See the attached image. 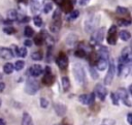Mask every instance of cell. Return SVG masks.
Returning a JSON list of instances; mask_svg holds the SVG:
<instances>
[{"label": "cell", "instance_id": "6da1fadb", "mask_svg": "<svg viewBox=\"0 0 132 125\" xmlns=\"http://www.w3.org/2000/svg\"><path fill=\"white\" fill-rule=\"evenodd\" d=\"M73 73H74V77L77 81L78 84H84L86 81V73L85 70L82 68V66L80 65V63H75L73 66Z\"/></svg>", "mask_w": 132, "mask_h": 125}, {"label": "cell", "instance_id": "d590c367", "mask_svg": "<svg viewBox=\"0 0 132 125\" xmlns=\"http://www.w3.org/2000/svg\"><path fill=\"white\" fill-rule=\"evenodd\" d=\"M40 106L43 107V108L47 107V106H48V101H47V99H45L44 97L40 98Z\"/></svg>", "mask_w": 132, "mask_h": 125}, {"label": "cell", "instance_id": "f35d334b", "mask_svg": "<svg viewBox=\"0 0 132 125\" xmlns=\"http://www.w3.org/2000/svg\"><path fill=\"white\" fill-rule=\"evenodd\" d=\"M90 71H91V75H92L93 79H97L98 77V73L96 72V70L93 67H90Z\"/></svg>", "mask_w": 132, "mask_h": 125}, {"label": "cell", "instance_id": "7dc6e473", "mask_svg": "<svg viewBox=\"0 0 132 125\" xmlns=\"http://www.w3.org/2000/svg\"><path fill=\"white\" fill-rule=\"evenodd\" d=\"M0 106H1V99H0Z\"/></svg>", "mask_w": 132, "mask_h": 125}, {"label": "cell", "instance_id": "836d02e7", "mask_svg": "<svg viewBox=\"0 0 132 125\" xmlns=\"http://www.w3.org/2000/svg\"><path fill=\"white\" fill-rule=\"evenodd\" d=\"M3 31H4L5 34H9V35H11V34H13V33L15 32V29H14L13 27H5V28L3 29Z\"/></svg>", "mask_w": 132, "mask_h": 125}, {"label": "cell", "instance_id": "2e32d148", "mask_svg": "<svg viewBox=\"0 0 132 125\" xmlns=\"http://www.w3.org/2000/svg\"><path fill=\"white\" fill-rule=\"evenodd\" d=\"M54 107H55L56 114H57L58 116H64V115L66 114L67 107H66V105H64L63 103H56Z\"/></svg>", "mask_w": 132, "mask_h": 125}, {"label": "cell", "instance_id": "ee69618b", "mask_svg": "<svg viewBox=\"0 0 132 125\" xmlns=\"http://www.w3.org/2000/svg\"><path fill=\"white\" fill-rule=\"evenodd\" d=\"M29 21V18H24L22 21H21V23H25V22H28Z\"/></svg>", "mask_w": 132, "mask_h": 125}, {"label": "cell", "instance_id": "8fae6325", "mask_svg": "<svg viewBox=\"0 0 132 125\" xmlns=\"http://www.w3.org/2000/svg\"><path fill=\"white\" fill-rule=\"evenodd\" d=\"M95 99V94L91 93V94H81L78 97V100L82 103V104H92L94 102Z\"/></svg>", "mask_w": 132, "mask_h": 125}, {"label": "cell", "instance_id": "ffe728a7", "mask_svg": "<svg viewBox=\"0 0 132 125\" xmlns=\"http://www.w3.org/2000/svg\"><path fill=\"white\" fill-rule=\"evenodd\" d=\"M42 82H43V84H45L47 86L52 85L54 83V75L52 74V72L51 73H44V76L42 79Z\"/></svg>", "mask_w": 132, "mask_h": 125}, {"label": "cell", "instance_id": "83f0119b", "mask_svg": "<svg viewBox=\"0 0 132 125\" xmlns=\"http://www.w3.org/2000/svg\"><path fill=\"white\" fill-rule=\"evenodd\" d=\"M24 34H25L26 37H32L33 34H34V31H33V29H32L31 27L27 26V27L25 28V30H24Z\"/></svg>", "mask_w": 132, "mask_h": 125}, {"label": "cell", "instance_id": "5b68a950", "mask_svg": "<svg viewBox=\"0 0 132 125\" xmlns=\"http://www.w3.org/2000/svg\"><path fill=\"white\" fill-rule=\"evenodd\" d=\"M104 31H105V28L102 27V28L98 29L97 31L93 32L92 37H91V41L93 43H99V42H101L103 40V38H104Z\"/></svg>", "mask_w": 132, "mask_h": 125}, {"label": "cell", "instance_id": "ac0fdd59", "mask_svg": "<svg viewBox=\"0 0 132 125\" xmlns=\"http://www.w3.org/2000/svg\"><path fill=\"white\" fill-rule=\"evenodd\" d=\"M127 64H129V63H126L121 57L119 58V60H118V64H117V66H118V74H119V75L122 74V72H123V70L125 69V67H126Z\"/></svg>", "mask_w": 132, "mask_h": 125}, {"label": "cell", "instance_id": "d4e9b609", "mask_svg": "<svg viewBox=\"0 0 132 125\" xmlns=\"http://www.w3.org/2000/svg\"><path fill=\"white\" fill-rule=\"evenodd\" d=\"M43 40H44V36H43L42 33H39V34H37V35L34 37V42H35V44H37V45L42 44Z\"/></svg>", "mask_w": 132, "mask_h": 125}, {"label": "cell", "instance_id": "60d3db41", "mask_svg": "<svg viewBox=\"0 0 132 125\" xmlns=\"http://www.w3.org/2000/svg\"><path fill=\"white\" fill-rule=\"evenodd\" d=\"M91 0H79V4L80 5H87Z\"/></svg>", "mask_w": 132, "mask_h": 125}, {"label": "cell", "instance_id": "c3c4849f", "mask_svg": "<svg viewBox=\"0 0 132 125\" xmlns=\"http://www.w3.org/2000/svg\"><path fill=\"white\" fill-rule=\"evenodd\" d=\"M56 125H60V124H56Z\"/></svg>", "mask_w": 132, "mask_h": 125}, {"label": "cell", "instance_id": "4fadbf2b", "mask_svg": "<svg viewBox=\"0 0 132 125\" xmlns=\"http://www.w3.org/2000/svg\"><path fill=\"white\" fill-rule=\"evenodd\" d=\"M0 57L2 59H5V60H9L13 57V53L10 49L8 48H5V46H0Z\"/></svg>", "mask_w": 132, "mask_h": 125}, {"label": "cell", "instance_id": "f6af8a7d", "mask_svg": "<svg viewBox=\"0 0 132 125\" xmlns=\"http://www.w3.org/2000/svg\"><path fill=\"white\" fill-rule=\"evenodd\" d=\"M0 125H6L5 124V121L3 119H1V118H0Z\"/></svg>", "mask_w": 132, "mask_h": 125}, {"label": "cell", "instance_id": "3957f363", "mask_svg": "<svg viewBox=\"0 0 132 125\" xmlns=\"http://www.w3.org/2000/svg\"><path fill=\"white\" fill-rule=\"evenodd\" d=\"M114 73H116V66H114V62L113 60H110L109 64H108V71L105 75V79H104V84L105 85H110L112 80H113V76H114Z\"/></svg>", "mask_w": 132, "mask_h": 125}, {"label": "cell", "instance_id": "e575fe53", "mask_svg": "<svg viewBox=\"0 0 132 125\" xmlns=\"http://www.w3.org/2000/svg\"><path fill=\"white\" fill-rule=\"evenodd\" d=\"M110 97H111L112 103H113L114 105H118V104H119V98H118V96L116 95V93H110Z\"/></svg>", "mask_w": 132, "mask_h": 125}, {"label": "cell", "instance_id": "ab89813d", "mask_svg": "<svg viewBox=\"0 0 132 125\" xmlns=\"http://www.w3.org/2000/svg\"><path fill=\"white\" fill-rule=\"evenodd\" d=\"M127 121H128V123L131 125L132 124V115H131V113H129L128 115H127Z\"/></svg>", "mask_w": 132, "mask_h": 125}, {"label": "cell", "instance_id": "f1b7e54d", "mask_svg": "<svg viewBox=\"0 0 132 125\" xmlns=\"http://www.w3.org/2000/svg\"><path fill=\"white\" fill-rule=\"evenodd\" d=\"M24 66H25V63H24V61H22V60H19V61H16V62L14 63V65H13V68H14L15 70H22V69L24 68Z\"/></svg>", "mask_w": 132, "mask_h": 125}, {"label": "cell", "instance_id": "d6a6232c", "mask_svg": "<svg viewBox=\"0 0 132 125\" xmlns=\"http://www.w3.org/2000/svg\"><path fill=\"white\" fill-rule=\"evenodd\" d=\"M118 22H119L120 26H129L131 24L130 20H124V19H120V20H118Z\"/></svg>", "mask_w": 132, "mask_h": 125}, {"label": "cell", "instance_id": "30bf717a", "mask_svg": "<svg viewBox=\"0 0 132 125\" xmlns=\"http://www.w3.org/2000/svg\"><path fill=\"white\" fill-rule=\"evenodd\" d=\"M27 72H28L29 75H31V76H33V77H36V76H39V75L43 72V70H42V67H41L40 65L35 64V65H32V66L28 69Z\"/></svg>", "mask_w": 132, "mask_h": 125}, {"label": "cell", "instance_id": "8992f818", "mask_svg": "<svg viewBox=\"0 0 132 125\" xmlns=\"http://www.w3.org/2000/svg\"><path fill=\"white\" fill-rule=\"evenodd\" d=\"M56 3L66 13H68V12H70L72 10V5L73 4H72L71 0H56Z\"/></svg>", "mask_w": 132, "mask_h": 125}, {"label": "cell", "instance_id": "f546056e", "mask_svg": "<svg viewBox=\"0 0 132 125\" xmlns=\"http://www.w3.org/2000/svg\"><path fill=\"white\" fill-rule=\"evenodd\" d=\"M32 59L35 61H39L42 59V54L40 52H34L32 53Z\"/></svg>", "mask_w": 132, "mask_h": 125}, {"label": "cell", "instance_id": "cb8c5ba5", "mask_svg": "<svg viewBox=\"0 0 132 125\" xmlns=\"http://www.w3.org/2000/svg\"><path fill=\"white\" fill-rule=\"evenodd\" d=\"M62 86H63L64 91H67L70 88V81H69V79L67 76H63L62 77Z\"/></svg>", "mask_w": 132, "mask_h": 125}, {"label": "cell", "instance_id": "ba28073f", "mask_svg": "<svg viewBox=\"0 0 132 125\" xmlns=\"http://www.w3.org/2000/svg\"><path fill=\"white\" fill-rule=\"evenodd\" d=\"M95 95H97V97L100 99V100H104L106 95H107V90L106 88L101 85V84H97L96 87H95V92H94Z\"/></svg>", "mask_w": 132, "mask_h": 125}, {"label": "cell", "instance_id": "9a60e30c", "mask_svg": "<svg viewBox=\"0 0 132 125\" xmlns=\"http://www.w3.org/2000/svg\"><path fill=\"white\" fill-rule=\"evenodd\" d=\"M121 58H122L126 63H130V61H131V49H130L129 46H127V48H125V49L123 50Z\"/></svg>", "mask_w": 132, "mask_h": 125}, {"label": "cell", "instance_id": "b9f144b4", "mask_svg": "<svg viewBox=\"0 0 132 125\" xmlns=\"http://www.w3.org/2000/svg\"><path fill=\"white\" fill-rule=\"evenodd\" d=\"M5 89V84L3 82H0V92H2Z\"/></svg>", "mask_w": 132, "mask_h": 125}, {"label": "cell", "instance_id": "74e56055", "mask_svg": "<svg viewBox=\"0 0 132 125\" xmlns=\"http://www.w3.org/2000/svg\"><path fill=\"white\" fill-rule=\"evenodd\" d=\"M75 55L78 56V57H85V56H86V52H85L84 50H77V51L75 52Z\"/></svg>", "mask_w": 132, "mask_h": 125}, {"label": "cell", "instance_id": "d6986e66", "mask_svg": "<svg viewBox=\"0 0 132 125\" xmlns=\"http://www.w3.org/2000/svg\"><path fill=\"white\" fill-rule=\"evenodd\" d=\"M60 27H61V20H56V21L53 20L52 24L50 25V29H51L52 32H57V31H59Z\"/></svg>", "mask_w": 132, "mask_h": 125}, {"label": "cell", "instance_id": "484cf974", "mask_svg": "<svg viewBox=\"0 0 132 125\" xmlns=\"http://www.w3.org/2000/svg\"><path fill=\"white\" fill-rule=\"evenodd\" d=\"M15 54L20 57H26L27 56V49L26 48H16L15 49Z\"/></svg>", "mask_w": 132, "mask_h": 125}, {"label": "cell", "instance_id": "4316f807", "mask_svg": "<svg viewBox=\"0 0 132 125\" xmlns=\"http://www.w3.org/2000/svg\"><path fill=\"white\" fill-rule=\"evenodd\" d=\"M120 38L122 39V40H124V41H127V40H129L130 39V37H131V35H130V33L128 32V31H121L120 32Z\"/></svg>", "mask_w": 132, "mask_h": 125}, {"label": "cell", "instance_id": "277c9868", "mask_svg": "<svg viewBox=\"0 0 132 125\" xmlns=\"http://www.w3.org/2000/svg\"><path fill=\"white\" fill-rule=\"evenodd\" d=\"M116 95L118 96V98H119V99H122V100H123L124 104H126L127 106H131V98H130V95L128 96L127 91H126L125 89L120 88V89L117 91Z\"/></svg>", "mask_w": 132, "mask_h": 125}, {"label": "cell", "instance_id": "44dd1931", "mask_svg": "<svg viewBox=\"0 0 132 125\" xmlns=\"http://www.w3.org/2000/svg\"><path fill=\"white\" fill-rule=\"evenodd\" d=\"M18 12H16V10H14V9H9L8 11H7V19L9 20V21H15V20H18Z\"/></svg>", "mask_w": 132, "mask_h": 125}, {"label": "cell", "instance_id": "7a4b0ae2", "mask_svg": "<svg viewBox=\"0 0 132 125\" xmlns=\"http://www.w3.org/2000/svg\"><path fill=\"white\" fill-rule=\"evenodd\" d=\"M39 89V84L37 81L35 80H32V79H29L27 80L26 82V85H25V92L28 93L29 95H34Z\"/></svg>", "mask_w": 132, "mask_h": 125}, {"label": "cell", "instance_id": "7bdbcfd3", "mask_svg": "<svg viewBox=\"0 0 132 125\" xmlns=\"http://www.w3.org/2000/svg\"><path fill=\"white\" fill-rule=\"evenodd\" d=\"M24 44H25L26 46H30V45L32 44V42H31L30 40H25V42H24Z\"/></svg>", "mask_w": 132, "mask_h": 125}, {"label": "cell", "instance_id": "5bb4252c", "mask_svg": "<svg viewBox=\"0 0 132 125\" xmlns=\"http://www.w3.org/2000/svg\"><path fill=\"white\" fill-rule=\"evenodd\" d=\"M96 66L98 68V70L102 71V70H105L108 66V62H107V59L105 58H99L96 62Z\"/></svg>", "mask_w": 132, "mask_h": 125}, {"label": "cell", "instance_id": "8d00e7d4", "mask_svg": "<svg viewBox=\"0 0 132 125\" xmlns=\"http://www.w3.org/2000/svg\"><path fill=\"white\" fill-rule=\"evenodd\" d=\"M52 8H53V5H52V3H46V4L43 6V12L47 13V12H50V11L52 10Z\"/></svg>", "mask_w": 132, "mask_h": 125}, {"label": "cell", "instance_id": "9c48e42d", "mask_svg": "<svg viewBox=\"0 0 132 125\" xmlns=\"http://www.w3.org/2000/svg\"><path fill=\"white\" fill-rule=\"evenodd\" d=\"M97 22H98V18H95V17H91L90 19H88L86 21V24H85V29L87 32H93L95 27L97 26Z\"/></svg>", "mask_w": 132, "mask_h": 125}, {"label": "cell", "instance_id": "e0dca14e", "mask_svg": "<svg viewBox=\"0 0 132 125\" xmlns=\"http://www.w3.org/2000/svg\"><path fill=\"white\" fill-rule=\"evenodd\" d=\"M22 125H33V120L28 113H24L22 117Z\"/></svg>", "mask_w": 132, "mask_h": 125}, {"label": "cell", "instance_id": "52a82bcc", "mask_svg": "<svg viewBox=\"0 0 132 125\" xmlns=\"http://www.w3.org/2000/svg\"><path fill=\"white\" fill-rule=\"evenodd\" d=\"M107 42L109 44H116L117 43V26L112 25L108 32H107Z\"/></svg>", "mask_w": 132, "mask_h": 125}, {"label": "cell", "instance_id": "1f68e13d", "mask_svg": "<svg viewBox=\"0 0 132 125\" xmlns=\"http://www.w3.org/2000/svg\"><path fill=\"white\" fill-rule=\"evenodd\" d=\"M116 11H117L119 14H125V13L128 12V9H127L126 7H123V6H118L117 9H116Z\"/></svg>", "mask_w": 132, "mask_h": 125}, {"label": "cell", "instance_id": "7402d4cb", "mask_svg": "<svg viewBox=\"0 0 132 125\" xmlns=\"http://www.w3.org/2000/svg\"><path fill=\"white\" fill-rule=\"evenodd\" d=\"M78 15H79V11L78 10H72V11H70V12L67 13L66 20L67 21H73L76 18H78Z\"/></svg>", "mask_w": 132, "mask_h": 125}, {"label": "cell", "instance_id": "bcb514c9", "mask_svg": "<svg viewBox=\"0 0 132 125\" xmlns=\"http://www.w3.org/2000/svg\"><path fill=\"white\" fill-rule=\"evenodd\" d=\"M1 79H2V75H1V73H0V80H1Z\"/></svg>", "mask_w": 132, "mask_h": 125}, {"label": "cell", "instance_id": "603a6c76", "mask_svg": "<svg viewBox=\"0 0 132 125\" xmlns=\"http://www.w3.org/2000/svg\"><path fill=\"white\" fill-rule=\"evenodd\" d=\"M13 64L12 63H6L5 65H4V67H3V70H4V72L6 73V74H10V73H12V71H13Z\"/></svg>", "mask_w": 132, "mask_h": 125}, {"label": "cell", "instance_id": "4dcf8cb0", "mask_svg": "<svg viewBox=\"0 0 132 125\" xmlns=\"http://www.w3.org/2000/svg\"><path fill=\"white\" fill-rule=\"evenodd\" d=\"M33 22H34L35 26H37V27H41V25H42V20L38 15H36V17L33 18Z\"/></svg>", "mask_w": 132, "mask_h": 125}, {"label": "cell", "instance_id": "7c38bea8", "mask_svg": "<svg viewBox=\"0 0 132 125\" xmlns=\"http://www.w3.org/2000/svg\"><path fill=\"white\" fill-rule=\"evenodd\" d=\"M56 63H57V65L59 66V68L65 69V68L67 67V65H68V58H67L64 54H60V55L57 57V59H56Z\"/></svg>", "mask_w": 132, "mask_h": 125}]
</instances>
